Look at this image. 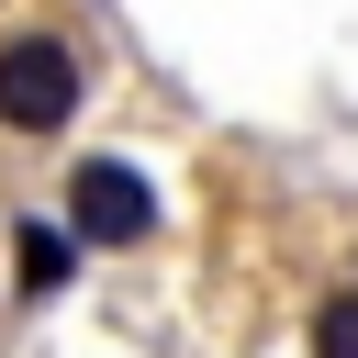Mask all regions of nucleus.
<instances>
[{
  "mask_svg": "<svg viewBox=\"0 0 358 358\" xmlns=\"http://www.w3.org/2000/svg\"><path fill=\"white\" fill-rule=\"evenodd\" d=\"M78 112H90V56H78L67 34H45V22L0 34V134L56 145Z\"/></svg>",
  "mask_w": 358,
  "mask_h": 358,
  "instance_id": "1",
  "label": "nucleus"
},
{
  "mask_svg": "<svg viewBox=\"0 0 358 358\" xmlns=\"http://www.w3.org/2000/svg\"><path fill=\"white\" fill-rule=\"evenodd\" d=\"M67 224H78V246H101V257L145 246V235H157L145 168H134V157H78V168H67Z\"/></svg>",
  "mask_w": 358,
  "mask_h": 358,
  "instance_id": "2",
  "label": "nucleus"
},
{
  "mask_svg": "<svg viewBox=\"0 0 358 358\" xmlns=\"http://www.w3.org/2000/svg\"><path fill=\"white\" fill-rule=\"evenodd\" d=\"M78 257H90V246H78V224H67V213H56V224H45V213H22V224H11V302H22V313H34V302H56V291L78 280Z\"/></svg>",
  "mask_w": 358,
  "mask_h": 358,
  "instance_id": "3",
  "label": "nucleus"
},
{
  "mask_svg": "<svg viewBox=\"0 0 358 358\" xmlns=\"http://www.w3.org/2000/svg\"><path fill=\"white\" fill-rule=\"evenodd\" d=\"M302 358H358V280H324L302 313Z\"/></svg>",
  "mask_w": 358,
  "mask_h": 358,
  "instance_id": "4",
  "label": "nucleus"
}]
</instances>
